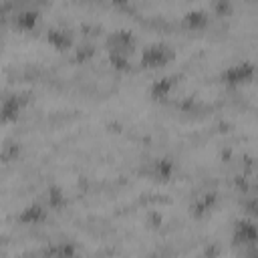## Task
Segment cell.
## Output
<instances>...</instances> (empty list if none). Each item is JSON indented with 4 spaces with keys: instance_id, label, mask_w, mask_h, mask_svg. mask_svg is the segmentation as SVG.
I'll list each match as a JSON object with an SVG mask.
<instances>
[{
    "instance_id": "10",
    "label": "cell",
    "mask_w": 258,
    "mask_h": 258,
    "mask_svg": "<svg viewBox=\"0 0 258 258\" xmlns=\"http://www.w3.org/2000/svg\"><path fill=\"white\" fill-rule=\"evenodd\" d=\"M38 24V12L36 10H22L14 16V26L18 30H32Z\"/></svg>"
},
{
    "instance_id": "2",
    "label": "cell",
    "mask_w": 258,
    "mask_h": 258,
    "mask_svg": "<svg viewBox=\"0 0 258 258\" xmlns=\"http://www.w3.org/2000/svg\"><path fill=\"white\" fill-rule=\"evenodd\" d=\"M252 77H254V64L252 62H238V64H232L230 69H226L222 73V79L228 85H242V83L252 81Z\"/></svg>"
},
{
    "instance_id": "9",
    "label": "cell",
    "mask_w": 258,
    "mask_h": 258,
    "mask_svg": "<svg viewBox=\"0 0 258 258\" xmlns=\"http://www.w3.org/2000/svg\"><path fill=\"white\" fill-rule=\"evenodd\" d=\"M173 169H175V165H173L171 159L159 157V159H155L153 165H151V175H153L155 179H159V181H167V179L173 175Z\"/></svg>"
},
{
    "instance_id": "5",
    "label": "cell",
    "mask_w": 258,
    "mask_h": 258,
    "mask_svg": "<svg viewBox=\"0 0 258 258\" xmlns=\"http://www.w3.org/2000/svg\"><path fill=\"white\" fill-rule=\"evenodd\" d=\"M46 42L50 46H54L56 50H67L73 44V36L64 28H50L48 34H46Z\"/></svg>"
},
{
    "instance_id": "11",
    "label": "cell",
    "mask_w": 258,
    "mask_h": 258,
    "mask_svg": "<svg viewBox=\"0 0 258 258\" xmlns=\"http://www.w3.org/2000/svg\"><path fill=\"white\" fill-rule=\"evenodd\" d=\"M216 194L214 191H210V194H204L200 200H196L194 202V206H191V214L196 216V218H200V216H204V214H208L212 208H214V204H216Z\"/></svg>"
},
{
    "instance_id": "1",
    "label": "cell",
    "mask_w": 258,
    "mask_h": 258,
    "mask_svg": "<svg viewBox=\"0 0 258 258\" xmlns=\"http://www.w3.org/2000/svg\"><path fill=\"white\" fill-rule=\"evenodd\" d=\"M175 58V52L167 44H149L141 54V64L145 69H159L165 67Z\"/></svg>"
},
{
    "instance_id": "8",
    "label": "cell",
    "mask_w": 258,
    "mask_h": 258,
    "mask_svg": "<svg viewBox=\"0 0 258 258\" xmlns=\"http://www.w3.org/2000/svg\"><path fill=\"white\" fill-rule=\"evenodd\" d=\"M171 89H173V79H171V77H161V79H157V81L151 83L149 95H151L155 101H163V99L169 97Z\"/></svg>"
},
{
    "instance_id": "7",
    "label": "cell",
    "mask_w": 258,
    "mask_h": 258,
    "mask_svg": "<svg viewBox=\"0 0 258 258\" xmlns=\"http://www.w3.org/2000/svg\"><path fill=\"white\" fill-rule=\"evenodd\" d=\"M20 107H22V103H20V99L16 95L6 97L0 103V121H4V123L14 121L18 117V113H20Z\"/></svg>"
},
{
    "instance_id": "4",
    "label": "cell",
    "mask_w": 258,
    "mask_h": 258,
    "mask_svg": "<svg viewBox=\"0 0 258 258\" xmlns=\"http://www.w3.org/2000/svg\"><path fill=\"white\" fill-rule=\"evenodd\" d=\"M234 244H254L256 242V224L254 220H238L234 224V234H232Z\"/></svg>"
},
{
    "instance_id": "6",
    "label": "cell",
    "mask_w": 258,
    "mask_h": 258,
    "mask_svg": "<svg viewBox=\"0 0 258 258\" xmlns=\"http://www.w3.org/2000/svg\"><path fill=\"white\" fill-rule=\"evenodd\" d=\"M18 220H20L22 224H28V226L40 224V222L46 220V210H44L40 204H30V206H26V208L20 212Z\"/></svg>"
},
{
    "instance_id": "3",
    "label": "cell",
    "mask_w": 258,
    "mask_h": 258,
    "mask_svg": "<svg viewBox=\"0 0 258 258\" xmlns=\"http://www.w3.org/2000/svg\"><path fill=\"white\" fill-rule=\"evenodd\" d=\"M135 44V38L129 30H115L109 38H107V48L109 52H123V54H131V48Z\"/></svg>"
},
{
    "instance_id": "13",
    "label": "cell",
    "mask_w": 258,
    "mask_h": 258,
    "mask_svg": "<svg viewBox=\"0 0 258 258\" xmlns=\"http://www.w3.org/2000/svg\"><path fill=\"white\" fill-rule=\"evenodd\" d=\"M46 202H48V208H52V210H60V208L67 204V198H64L62 187H58V185H50V187L46 189Z\"/></svg>"
},
{
    "instance_id": "12",
    "label": "cell",
    "mask_w": 258,
    "mask_h": 258,
    "mask_svg": "<svg viewBox=\"0 0 258 258\" xmlns=\"http://www.w3.org/2000/svg\"><path fill=\"white\" fill-rule=\"evenodd\" d=\"M208 24V14L204 10H191L183 16V26L189 30H200Z\"/></svg>"
},
{
    "instance_id": "14",
    "label": "cell",
    "mask_w": 258,
    "mask_h": 258,
    "mask_svg": "<svg viewBox=\"0 0 258 258\" xmlns=\"http://www.w3.org/2000/svg\"><path fill=\"white\" fill-rule=\"evenodd\" d=\"M75 252H77V250H75V246H71V244H58V246L46 250V254H56V256H73Z\"/></svg>"
}]
</instances>
